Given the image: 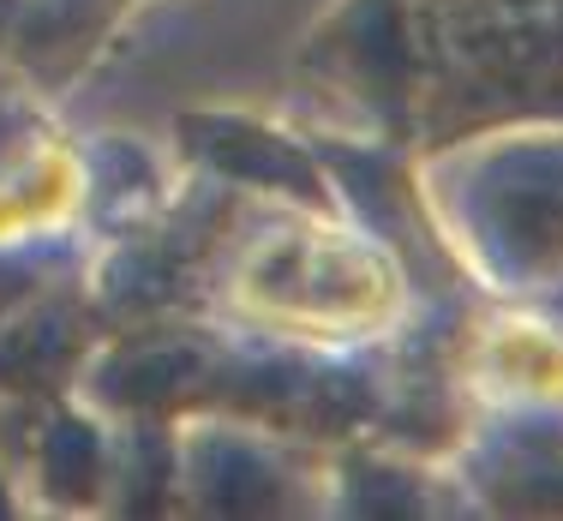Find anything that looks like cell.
<instances>
[{
    "mask_svg": "<svg viewBox=\"0 0 563 521\" xmlns=\"http://www.w3.org/2000/svg\"><path fill=\"white\" fill-rule=\"evenodd\" d=\"M234 306L282 336H366L401 306V276L347 229H276L234 264Z\"/></svg>",
    "mask_w": 563,
    "mask_h": 521,
    "instance_id": "obj_1",
    "label": "cell"
},
{
    "mask_svg": "<svg viewBox=\"0 0 563 521\" xmlns=\"http://www.w3.org/2000/svg\"><path fill=\"white\" fill-rule=\"evenodd\" d=\"M479 378L492 384V396L563 402V336H552L533 318H504L479 342Z\"/></svg>",
    "mask_w": 563,
    "mask_h": 521,
    "instance_id": "obj_2",
    "label": "cell"
},
{
    "mask_svg": "<svg viewBox=\"0 0 563 521\" xmlns=\"http://www.w3.org/2000/svg\"><path fill=\"white\" fill-rule=\"evenodd\" d=\"M78 204V168L60 156H43L0 186V240H24L36 229H55L66 210Z\"/></svg>",
    "mask_w": 563,
    "mask_h": 521,
    "instance_id": "obj_3",
    "label": "cell"
}]
</instances>
